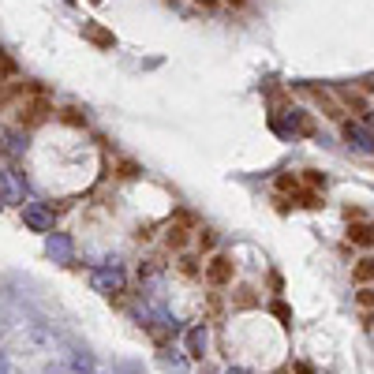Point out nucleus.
I'll list each match as a JSON object with an SVG mask.
<instances>
[{
    "instance_id": "f257e3e1",
    "label": "nucleus",
    "mask_w": 374,
    "mask_h": 374,
    "mask_svg": "<svg viewBox=\"0 0 374 374\" xmlns=\"http://www.w3.org/2000/svg\"><path fill=\"white\" fill-rule=\"evenodd\" d=\"M202 273H206V281L213 288H225V285H232V277H236V262L228 258V255H213Z\"/></svg>"
},
{
    "instance_id": "f03ea898",
    "label": "nucleus",
    "mask_w": 374,
    "mask_h": 374,
    "mask_svg": "<svg viewBox=\"0 0 374 374\" xmlns=\"http://www.w3.org/2000/svg\"><path fill=\"white\" fill-rule=\"evenodd\" d=\"M49 113H53L49 101H45V98H34V101H27V105H19V124H42Z\"/></svg>"
},
{
    "instance_id": "7ed1b4c3",
    "label": "nucleus",
    "mask_w": 374,
    "mask_h": 374,
    "mask_svg": "<svg viewBox=\"0 0 374 374\" xmlns=\"http://www.w3.org/2000/svg\"><path fill=\"white\" fill-rule=\"evenodd\" d=\"M348 239H352L356 247H374V228L363 225V221H356L352 228H348Z\"/></svg>"
},
{
    "instance_id": "20e7f679",
    "label": "nucleus",
    "mask_w": 374,
    "mask_h": 374,
    "mask_svg": "<svg viewBox=\"0 0 374 374\" xmlns=\"http://www.w3.org/2000/svg\"><path fill=\"white\" fill-rule=\"evenodd\" d=\"M165 244L173 247V251H187V244H191V236H187V228L184 225H173L165 232Z\"/></svg>"
},
{
    "instance_id": "39448f33",
    "label": "nucleus",
    "mask_w": 374,
    "mask_h": 374,
    "mask_svg": "<svg viewBox=\"0 0 374 374\" xmlns=\"http://www.w3.org/2000/svg\"><path fill=\"white\" fill-rule=\"evenodd\" d=\"M352 277L359 285H370L374 281V258H359L356 266H352Z\"/></svg>"
},
{
    "instance_id": "423d86ee",
    "label": "nucleus",
    "mask_w": 374,
    "mask_h": 374,
    "mask_svg": "<svg viewBox=\"0 0 374 374\" xmlns=\"http://www.w3.org/2000/svg\"><path fill=\"white\" fill-rule=\"evenodd\" d=\"M277 191H288V195H296V191H299V176L281 173V176H277Z\"/></svg>"
},
{
    "instance_id": "0eeeda50",
    "label": "nucleus",
    "mask_w": 374,
    "mask_h": 374,
    "mask_svg": "<svg viewBox=\"0 0 374 374\" xmlns=\"http://www.w3.org/2000/svg\"><path fill=\"white\" fill-rule=\"evenodd\" d=\"M180 273H184V277H199V273H202L199 258H191V255H180Z\"/></svg>"
},
{
    "instance_id": "6e6552de",
    "label": "nucleus",
    "mask_w": 374,
    "mask_h": 374,
    "mask_svg": "<svg viewBox=\"0 0 374 374\" xmlns=\"http://www.w3.org/2000/svg\"><path fill=\"white\" fill-rule=\"evenodd\" d=\"M304 180H307L311 191H325V176H322V173H307Z\"/></svg>"
},
{
    "instance_id": "1a4fd4ad",
    "label": "nucleus",
    "mask_w": 374,
    "mask_h": 374,
    "mask_svg": "<svg viewBox=\"0 0 374 374\" xmlns=\"http://www.w3.org/2000/svg\"><path fill=\"white\" fill-rule=\"evenodd\" d=\"M296 195H299V206H311V210L318 206V195H315V191H296Z\"/></svg>"
},
{
    "instance_id": "9d476101",
    "label": "nucleus",
    "mask_w": 374,
    "mask_h": 374,
    "mask_svg": "<svg viewBox=\"0 0 374 374\" xmlns=\"http://www.w3.org/2000/svg\"><path fill=\"white\" fill-rule=\"evenodd\" d=\"M199 247L202 251H213V232H210V228H199Z\"/></svg>"
},
{
    "instance_id": "9b49d317",
    "label": "nucleus",
    "mask_w": 374,
    "mask_h": 374,
    "mask_svg": "<svg viewBox=\"0 0 374 374\" xmlns=\"http://www.w3.org/2000/svg\"><path fill=\"white\" fill-rule=\"evenodd\" d=\"M359 307H374V288H359Z\"/></svg>"
},
{
    "instance_id": "f8f14e48",
    "label": "nucleus",
    "mask_w": 374,
    "mask_h": 374,
    "mask_svg": "<svg viewBox=\"0 0 374 374\" xmlns=\"http://www.w3.org/2000/svg\"><path fill=\"white\" fill-rule=\"evenodd\" d=\"M255 304V296H251V288H239V307H251Z\"/></svg>"
},
{
    "instance_id": "ddd939ff",
    "label": "nucleus",
    "mask_w": 374,
    "mask_h": 374,
    "mask_svg": "<svg viewBox=\"0 0 374 374\" xmlns=\"http://www.w3.org/2000/svg\"><path fill=\"white\" fill-rule=\"evenodd\" d=\"M221 4H228L232 11H239V8H247V0H221Z\"/></svg>"
},
{
    "instance_id": "4468645a",
    "label": "nucleus",
    "mask_w": 374,
    "mask_h": 374,
    "mask_svg": "<svg viewBox=\"0 0 374 374\" xmlns=\"http://www.w3.org/2000/svg\"><path fill=\"white\" fill-rule=\"evenodd\" d=\"M195 4H199V8H217L221 0H195Z\"/></svg>"
},
{
    "instance_id": "2eb2a0df",
    "label": "nucleus",
    "mask_w": 374,
    "mask_h": 374,
    "mask_svg": "<svg viewBox=\"0 0 374 374\" xmlns=\"http://www.w3.org/2000/svg\"><path fill=\"white\" fill-rule=\"evenodd\" d=\"M296 374H311V367H304V363H299V367H296Z\"/></svg>"
}]
</instances>
